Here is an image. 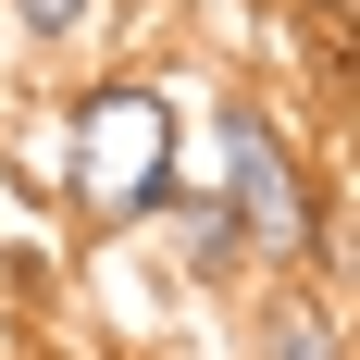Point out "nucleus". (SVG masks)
<instances>
[{"mask_svg":"<svg viewBox=\"0 0 360 360\" xmlns=\"http://www.w3.org/2000/svg\"><path fill=\"white\" fill-rule=\"evenodd\" d=\"M186 186V112L162 75H100L63 100V199L87 236H137L162 224V199Z\"/></svg>","mask_w":360,"mask_h":360,"instance_id":"f257e3e1","label":"nucleus"},{"mask_svg":"<svg viewBox=\"0 0 360 360\" xmlns=\"http://www.w3.org/2000/svg\"><path fill=\"white\" fill-rule=\"evenodd\" d=\"M212 199L249 224L261 261H298L311 249V212H323V162L298 149V124L261 87H224L212 100Z\"/></svg>","mask_w":360,"mask_h":360,"instance_id":"f03ea898","label":"nucleus"},{"mask_svg":"<svg viewBox=\"0 0 360 360\" xmlns=\"http://www.w3.org/2000/svg\"><path fill=\"white\" fill-rule=\"evenodd\" d=\"M249 348H261V360H348L335 286H298V261H274V286L249 298Z\"/></svg>","mask_w":360,"mask_h":360,"instance_id":"7ed1b4c3","label":"nucleus"},{"mask_svg":"<svg viewBox=\"0 0 360 360\" xmlns=\"http://www.w3.org/2000/svg\"><path fill=\"white\" fill-rule=\"evenodd\" d=\"M162 224H174V261H186V286H236V274H249V224L224 212L212 186H174V199H162Z\"/></svg>","mask_w":360,"mask_h":360,"instance_id":"20e7f679","label":"nucleus"},{"mask_svg":"<svg viewBox=\"0 0 360 360\" xmlns=\"http://www.w3.org/2000/svg\"><path fill=\"white\" fill-rule=\"evenodd\" d=\"M87 13H100V0H13V25H25L37 50H75V37H87Z\"/></svg>","mask_w":360,"mask_h":360,"instance_id":"39448f33","label":"nucleus"},{"mask_svg":"<svg viewBox=\"0 0 360 360\" xmlns=\"http://www.w3.org/2000/svg\"><path fill=\"white\" fill-rule=\"evenodd\" d=\"M0 360H13V323H0Z\"/></svg>","mask_w":360,"mask_h":360,"instance_id":"423d86ee","label":"nucleus"}]
</instances>
